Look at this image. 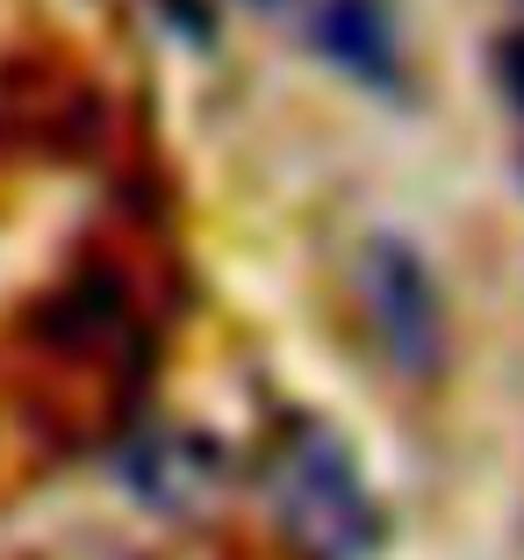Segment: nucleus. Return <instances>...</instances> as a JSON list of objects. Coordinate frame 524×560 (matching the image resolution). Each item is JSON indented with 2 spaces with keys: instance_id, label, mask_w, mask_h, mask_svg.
<instances>
[{
  "instance_id": "obj_1",
  "label": "nucleus",
  "mask_w": 524,
  "mask_h": 560,
  "mask_svg": "<svg viewBox=\"0 0 524 560\" xmlns=\"http://www.w3.org/2000/svg\"><path fill=\"white\" fill-rule=\"evenodd\" d=\"M273 511L310 560H374L381 517L360 467L330 431H295L273 460Z\"/></svg>"
},
{
  "instance_id": "obj_2",
  "label": "nucleus",
  "mask_w": 524,
  "mask_h": 560,
  "mask_svg": "<svg viewBox=\"0 0 524 560\" xmlns=\"http://www.w3.org/2000/svg\"><path fill=\"white\" fill-rule=\"evenodd\" d=\"M360 302H366V324H374L381 352H388L403 374H439L445 310H439V288H431L424 259H417L403 237H374V245L360 252Z\"/></svg>"
},
{
  "instance_id": "obj_3",
  "label": "nucleus",
  "mask_w": 524,
  "mask_h": 560,
  "mask_svg": "<svg viewBox=\"0 0 524 560\" xmlns=\"http://www.w3.org/2000/svg\"><path fill=\"white\" fill-rule=\"evenodd\" d=\"M209 475L216 467L201 460L195 439H165V445H144V453H137V489H144L151 503H165V511L201 503V495H209Z\"/></svg>"
},
{
  "instance_id": "obj_4",
  "label": "nucleus",
  "mask_w": 524,
  "mask_h": 560,
  "mask_svg": "<svg viewBox=\"0 0 524 560\" xmlns=\"http://www.w3.org/2000/svg\"><path fill=\"white\" fill-rule=\"evenodd\" d=\"M330 44H338L345 66H360V72H374V80H388V36H381L374 8L338 0V8H330Z\"/></svg>"
}]
</instances>
